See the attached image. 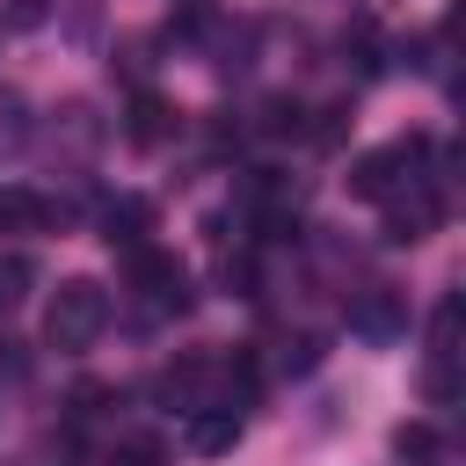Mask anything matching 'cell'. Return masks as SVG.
I'll return each instance as SVG.
<instances>
[{"label": "cell", "instance_id": "7a4b0ae2", "mask_svg": "<svg viewBox=\"0 0 466 466\" xmlns=\"http://www.w3.org/2000/svg\"><path fill=\"white\" fill-rule=\"evenodd\" d=\"M422 160H430V138H422V131H408V138H393V146H379V153H364V160L350 167V197H364V204H386L393 189L422 182V175H415Z\"/></svg>", "mask_w": 466, "mask_h": 466}, {"label": "cell", "instance_id": "e0dca14e", "mask_svg": "<svg viewBox=\"0 0 466 466\" xmlns=\"http://www.w3.org/2000/svg\"><path fill=\"white\" fill-rule=\"evenodd\" d=\"M109 400H116L109 386H73V408H66V415H73V422H102V408H109Z\"/></svg>", "mask_w": 466, "mask_h": 466}, {"label": "cell", "instance_id": "9a60e30c", "mask_svg": "<svg viewBox=\"0 0 466 466\" xmlns=\"http://www.w3.org/2000/svg\"><path fill=\"white\" fill-rule=\"evenodd\" d=\"M218 277H226V291H240V299H255V277H262V269H255V248H240V255H226V269H218Z\"/></svg>", "mask_w": 466, "mask_h": 466}, {"label": "cell", "instance_id": "ba28073f", "mask_svg": "<svg viewBox=\"0 0 466 466\" xmlns=\"http://www.w3.org/2000/svg\"><path fill=\"white\" fill-rule=\"evenodd\" d=\"M189 444H197L204 459L233 451V444H240V408H189Z\"/></svg>", "mask_w": 466, "mask_h": 466}, {"label": "cell", "instance_id": "277c9868", "mask_svg": "<svg viewBox=\"0 0 466 466\" xmlns=\"http://www.w3.org/2000/svg\"><path fill=\"white\" fill-rule=\"evenodd\" d=\"M131 284H138L146 313H182L189 306V269L175 255H160V248H138L131 255Z\"/></svg>", "mask_w": 466, "mask_h": 466}, {"label": "cell", "instance_id": "6da1fadb", "mask_svg": "<svg viewBox=\"0 0 466 466\" xmlns=\"http://www.w3.org/2000/svg\"><path fill=\"white\" fill-rule=\"evenodd\" d=\"M102 328H109V291L95 277H66L44 306V342L51 350H87Z\"/></svg>", "mask_w": 466, "mask_h": 466}, {"label": "cell", "instance_id": "52a82bcc", "mask_svg": "<svg viewBox=\"0 0 466 466\" xmlns=\"http://www.w3.org/2000/svg\"><path fill=\"white\" fill-rule=\"evenodd\" d=\"M44 226H51V204H44L29 182H7V189H0V233H7V240H29V233H44Z\"/></svg>", "mask_w": 466, "mask_h": 466}, {"label": "cell", "instance_id": "5b68a950", "mask_svg": "<svg viewBox=\"0 0 466 466\" xmlns=\"http://www.w3.org/2000/svg\"><path fill=\"white\" fill-rule=\"evenodd\" d=\"M350 328L371 335V342H393V335H408V299H400L393 284H371V291L350 306Z\"/></svg>", "mask_w": 466, "mask_h": 466}, {"label": "cell", "instance_id": "7c38bea8", "mask_svg": "<svg viewBox=\"0 0 466 466\" xmlns=\"http://www.w3.org/2000/svg\"><path fill=\"white\" fill-rule=\"evenodd\" d=\"M255 131H269V138H299V131H306V109H299L291 95H269V102L255 109Z\"/></svg>", "mask_w": 466, "mask_h": 466}, {"label": "cell", "instance_id": "8fae6325", "mask_svg": "<svg viewBox=\"0 0 466 466\" xmlns=\"http://www.w3.org/2000/svg\"><path fill=\"white\" fill-rule=\"evenodd\" d=\"M437 451H444L437 422H400V430H393V459H400V466H430Z\"/></svg>", "mask_w": 466, "mask_h": 466}, {"label": "cell", "instance_id": "2e32d148", "mask_svg": "<svg viewBox=\"0 0 466 466\" xmlns=\"http://www.w3.org/2000/svg\"><path fill=\"white\" fill-rule=\"evenodd\" d=\"M422 393H430L437 408H451V400H459V379H451V357H430V371H422Z\"/></svg>", "mask_w": 466, "mask_h": 466}, {"label": "cell", "instance_id": "5bb4252c", "mask_svg": "<svg viewBox=\"0 0 466 466\" xmlns=\"http://www.w3.org/2000/svg\"><path fill=\"white\" fill-rule=\"evenodd\" d=\"M29 284H36V262H29V255H0V313H7V306H22V299H29Z\"/></svg>", "mask_w": 466, "mask_h": 466}, {"label": "cell", "instance_id": "ac0fdd59", "mask_svg": "<svg viewBox=\"0 0 466 466\" xmlns=\"http://www.w3.org/2000/svg\"><path fill=\"white\" fill-rule=\"evenodd\" d=\"M116 466H167V444H160V437H131V444L116 451Z\"/></svg>", "mask_w": 466, "mask_h": 466}, {"label": "cell", "instance_id": "4fadbf2b", "mask_svg": "<svg viewBox=\"0 0 466 466\" xmlns=\"http://www.w3.org/2000/svg\"><path fill=\"white\" fill-rule=\"evenodd\" d=\"M430 357H459V299L444 291L437 313H430Z\"/></svg>", "mask_w": 466, "mask_h": 466}, {"label": "cell", "instance_id": "9c48e42d", "mask_svg": "<svg viewBox=\"0 0 466 466\" xmlns=\"http://www.w3.org/2000/svg\"><path fill=\"white\" fill-rule=\"evenodd\" d=\"M175 131V109L160 102V95H131V116H124V138L131 146H160Z\"/></svg>", "mask_w": 466, "mask_h": 466}, {"label": "cell", "instance_id": "3957f363", "mask_svg": "<svg viewBox=\"0 0 466 466\" xmlns=\"http://www.w3.org/2000/svg\"><path fill=\"white\" fill-rule=\"evenodd\" d=\"M437 218H444L437 182H408V189H393V197H386V240H393V248L430 240V233H437Z\"/></svg>", "mask_w": 466, "mask_h": 466}, {"label": "cell", "instance_id": "30bf717a", "mask_svg": "<svg viewBox=\"0 0 466 466\" xmlns=\"http://www.w3.org/2000/svg\"><path fill=\"white\" fill-rule=\"evenodd\" d=\"M204 379H211V364H204L197 350H182V357H175V364L160 371V400H175V408H197Z\"/></svg>", "mask_w": 466, "mask_h": 466}, {"label": "cell", "instance_id": "d6986e66", "mask_svg": "<svg viewBox=\"0 0 466 466\" xmlns=\"http://www.w3.org/2000/svg\"><path fill=\"white\" fill-rule=\"evenodd\" d=\"M7 15H15V22H22V29H29V22H36V15H44V0H15V7H7Z\"/></svg>", "mask_w": 466, "mask_h": 466}, {"label": "cell", "instance_id": "8992f818", "mask_svg": "<svg viewBox=\"0 0 466 466\" xmlns=\"http://www.w3.org/2000/svg\"><path fill=\"white\" fill-rule=\"evenodd\" d=\"M146 233H153V204H146V197H116V204L102 211V240H109L116 255H138Z\"/></svg>", "mask_w": 466, "mask_h": 466}]
</instances>
